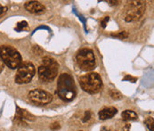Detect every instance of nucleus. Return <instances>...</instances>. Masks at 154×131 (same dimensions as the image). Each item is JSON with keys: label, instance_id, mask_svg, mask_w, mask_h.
<instances>
[{"label": "nucleus", "instance_id": "nucleus-13", "mask_svg": "<svg viewBox=\"0 0 154 131\" xmlns=\"http://www.w3.org/2000/svg\"><path fill=\"white\" fill-rule=\"evenodd\" d=\"M110 97L114 100H120L122 98V94L118 91L117 89H110Z\"/></svg>", "mask_w": 154, "mask_h": 131}, {"label": "nucleus", "instance_id": "nucleus-21", "mask_svg": "<svg viewBox=\"0 0 154 131\" xmlns=\"http://www.w3.org/2000/svg\"><path fill=\"white\" fill-rule=\"evenodd\" d=\"M5 11H6V8L0 5V17H1L5 13Z\"/></svg>", "mask_w": 154, "mask_h": 131}, {"label": "nucleus", "instance_id": "nucleus-12", "mask_svg": "<svg viewBox=\"0 0 154 131\" xmlns=\"http://www.w3.org/2000/svg\"><path fill=\"white\" fill-rule=\"evenodd\" d=\"M122 120H126V121H130V120H136L138 119L137 114L131 110H126L122 112L121 114Z\"/></svg>", "mask_w": 154, "mask_h": 131}, {"label": "nucleus", "instance_id": "nucleus-20", "mask_svg": "<svg viewBox=\"0 0 154 131\" xmlns=\"http://www.w3.org/2000/svg\"><path fill=\"white\" fill-rule=\"evenodd\" d=\"M109 20H110V17L109 16L108 17H104L103 21H102V26H103V28H105L106 27V24H107V22H109Z\"/></svg>", "mask_w": 154, "mask_h": 131}, {"label": "nucleus", "instance_id": "nucleus-9", "mask_svg": "<svg viewBox=\"0 0 154 131\" xmlns=\"http://www.w3.org/2000/svg\"><path fill=\"white\" fill-rule=\"evenodd\" d=\"M24 7L27 11L32 14H41L45 12V7L38 1H29L26 2Z\"/></svg>", "mask_w": 154, "mask_h": 131}, {"label": "nucleus", "instance_id": "nucleus-2", "mask_svg": "<svg viewBox=\"0 0 154 131\" xmlns=\"http://www.w3.org/2000/svg\"><path fill=\"white\" fill-rule=\"evenodd\" d=\"M59 64L50 56H45L42 59L41 64L38 68V77L41 81L48 83L53 81L58 75Z\"/></svg>", "mask_w": 154, "mask_h": 131}, {"label": "nucleus", "instance_id": "nucleus-16", "mask_svg": "<svg viewBox=\"0 0 154 131\" xmlns=\"http://www.w3.org/2000/svg\"><path fill=\"white\" fill-rule=\"evenodd\" d=\"M28 26V23L26 22H19L18 24H17V26H16V30H22L23 29H25L26 27Z\"/></svg>", "mask_w": 154, "mask_h": 131}, {"label": "nucleus", "instance_id": "nucleus-8", "mask_svg": "<svg viewBox=\"0 0 154 131\" xmlns=\"http://www.w3.org/2000/svg\"><path fill=\"white\" fill-rule=\"evenodd\" d=\"M28 98L31 103H33L37 105H45L52 102L53 95L45 90L36 88V89L31 90L29 93Z\"/></svg>", "mask_w": 154, "mask_h": 131}, {"label": "nucleus", "instance_id": "nucleus-7", "mask_svg": "<svg viewBox=\"0 0 154 131\" xmlns=\"http://www.w3.org/2000/svg\"><path fill=\"white\" fill-rule=\"evenodd\" d=\"M35 73L36 68L31 62H22L17 70L15 75V82L17 84H27L31 81Z\"/></svg>", "mask_w": 154, "mask_h": 131}, {"label": "nucleus", "instance_id": "nucleus-10", "mask_svg": "<svg viewBox=\"0 0 154 131\" xmlns=\"http://www.w3.org/2000/svg\"><path fill=\"white\" fill-rule=\"evenodd\" d=\"M117 109L115 107H105L99 111V119L102 120H105L111 119L117 113Z\"/></svg>", "mask_w": 154, "mask_h": 131}, {"label": "nucleus", "instance_id": "nucleus-3", "mask_svg": "<svg viewBox=\"0 0 154 131\" xmlns=\"http://www.w3.org/2000/svg\"><path fill=\"white\" fill-rule=\"evenodd\" d=\"M0 57L5 65L13 70L18 69L22 63L20 53L11 45H4L0 46Z\"/></svg>", "mask_w": 154, "mask_h": 131}, {"label": "nucleus", "instance_id": "nucleus-23", "mask_svg": "<svg viewBox=\"0 0 154 131\" xmlns=\"http://www.w3.org/2000/svg\"><path fill=\"white\" fill-rule=\"evenodd\" d=\"M108 3H110L111 5H117L119 4V1H108Z\"/></svg>", "mask_w": 154, "mask_h": 131}, {"label": "nucleus", "instance_id": "nucleus-1", "mask_svg": "<svg viewBox=\"0 0 154 131\" xmlns=\"http://www.w3.org/2000/svg\"><path fill=\"white\" fill-rule=\"evenodd\" d=\"M57 95L64 102L72 101L77 95V87L74 80L69 74L63 73L58 80Z\"/></svg>", "mask_w": 154, "mask_h": 131}, {"label": "nucleus", "instance_id": "nucleus-22", "mask_svg": "<svg viewBox=\"0 0 154 131\" xmlns=\"http://www.w3.org/2000/svg\"><path fill=\"white\" fill-rule=\"evenodd\" d=\"M3 70H4V63H3L2 60L0 59V73L3 71Z\"/></svg>", "mask_w": 154, "mask_h": 131}, {"label": "nucleus", "instance_id": "nucleus-14", "mask_svg": "<svg viewBox=\"0 0 154 131\" xmlns=\"http://www.w3.org/2000/svg\"><path fill=\"white\" fill-rule=\"evenodd\" d=\"M145 124L147 126V128L150 129L151 131H154V128H153V118L152 117H149L146 119L145 120Z\"/></svg>", "mask_w": 154, "mask_h": 131}, {"label": "nucleus", "instance_id": "nucleus-15", "mask_svg": "<svg viewBox=\"0 0 154 131\" xmlns=\"http://www.w3.org/2000/svg\"><path fill=\"white\" fill-rule=\"evenodd\" d=\"M112 36L117 37V38H120V39H126V38H128V34L127 31H121L119 34H112Z\"/></svg>", "mask_w": 154, "mask_h": 131}, {"label": "nucleus", "instance_id": "nucleus-25", "mask_svg": "<svg viewBox=\"0 0 154 131\" xmlns=\"http://www.w3.org/2000/svg\"><path fill=\"white\" fill-rule=\"evenodd\" d=\"M80 131H82V130H80Z\"/></svg>", "mask_w": 154, "mask_h": 131}, {"label": "nucleus", "instance_id": "nucleus-18", "mask_svg": "<svg viewBox=\"0 0 154 131\" xmlns=\"http://www.w3.org/2000/svg\"><path fill=\"white\" fill-rule=\"evenodd\" d=\"M124 80H129L131 82H135L137 80V78H134V77H132L131 75H127L125 78H124Z\"/></svg>", "mask_w": 154, "mask_h": 131}, {"label": "nucleus", "instance_id": "nucleus-4", "mask_svg": "<svg viewBox=\"0 0 154 131\" xmlns=\"http://www.w3.org/2000/svg\"><path fill=\"white\" fill-rule=\"evenodd\" d=\"M79 84L81 88L88 94H97L103 87V81L99 74L95 72H89L82 75L79 78Z\"/></svg>", "mask_w": 154, "mask_h": 131}, {"label": "nucleus", "instance_id": "nucleus-11", "mask_svg": "<svg viewBox=\"0 0 154 131\" xmlns=\"http://www.w3.org/2000/svg\"><path fill=\"white\" fill-rule=\"evenodd\" d=\"M17 119H19V120H35V117L31 114V113H29L28 111H26V110L24 109H21L20 107H18L17 106V117H16Z\"/></svg>", "mask_w": 154, "mask_h": 131}, {"label": "nucleus", "instance_id": "nucleus-19", "mask_svg": "<svg viewBox=\"0 0 154 131\" xmlns=\"http://www.w3.org/2000/svg\"><path fill=\"white\" fill-rule=\"evenodd\" d=\"M60 129V125L57 122H54V123H53L51 125V129H53V130H56V129Z\"/></svg>", "mask_w": 154, "mask_h": 131}, {"label": "nucleus", "instance_id": "nucleus-17", "mask_svg": "<svg viewBox=\"0 0 154 131\" xmlns=\"http://www.w3.org/2000/svg\"><path fill=\"white\" fill-rule=\"evenodd\" d=\"M91 116H92V113H91V111H87L85 112L84 116H83V119H82L83 122H87V121H88V120H90Z\"/></svg>", "mask_w": 154, "mask_h": 131}, {"label": "nucleus", "instance_id": "nucleus-5", "mask_svg": "<svg viewBox=\"0 0 154 131\" xmlns=\"http://www.w3.org/2000/svg\"><path fill=\"white\" fill-rule=\"evenodd\" d=\"M145 11V3L143 1H128L124 9V19L128 22L138 21Z\"/></svg>", "mask_w": 154, "mask_h": 131}, {"label": "nucleus", "instance_id": "nucleus-6", "mask_svg": "<svg viewBox=\"0 0 154 131\" xmlns=\"http://www.w3.org/2000/svg\"><path fill=\"white\" fill-rule=\"evenodd\" d=\"M79 67L84 71H90L96 66L94 54L91 49L83 48L79 50L76 56Z\"/></svg>", "mask_w": 154, "mask_h": 131}, {"label": "nucleus", "instance_id": "nucleus-24", "mask_svg": "<svg viewBox=\"0 0 154 131\" xmlns=\"http://www.w3.org/2000/svg\"><path fill=\"white\" fill-rule=\"evenodd\" d=\"M101 131H110V129H108V128H105V127H103V128H102Z\"/></svg>", "mask_w": 154, "mask_h": 131}]
</instances>
